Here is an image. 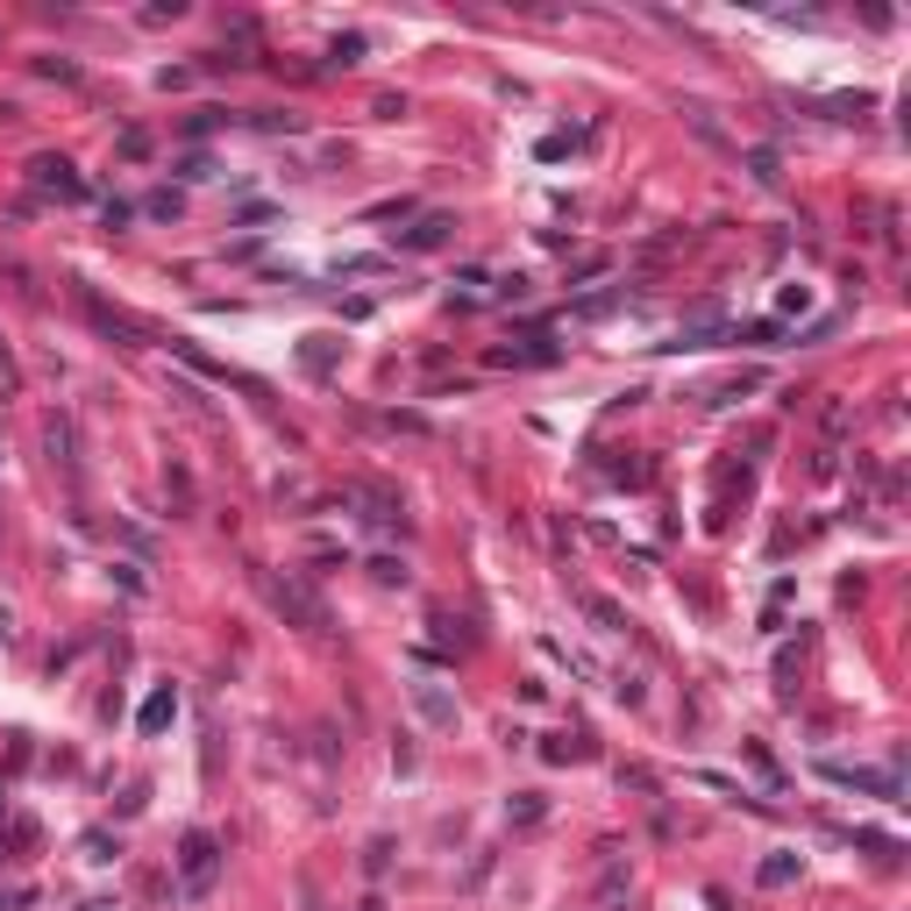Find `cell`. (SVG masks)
I'll return each mask as SVG.
<instances>
[{"mask_svg": "<svg viewBox=\"0 0 911 911\" xmlns=\"http://www.w3.org/2000/svg\"><path fill=\"white\" fill-rule=\"evenodd\" d=\"M683 114H691V129H698V135H705V143H712V150H734V135H726V129H720V121H712V108H705V100H683Z\"/></svg>", "mask_w": 911, "mask_h": 911, "instance_id": "obj_8", "label": "cell"}, {"mask_svg": "<svg viewBox=\"0 0 911 911\" xmlns=\"http://www.w3.org/2000/svg\"><path fill=\"white\" fill-rule=\"evenodd\" d=\"M541 812H549V804H541V791H513V804H506L513 826H541Z\"/></svg>", "mask_w": 911, "mask_h": 911, "instance_id": "obj_11", "label": "cell"}, {"mask_svg": "<svg viewBox=\"0 0 911 911\" xmlns=\"http://www.w3.org/2000/svg\"><path fill=\"white\" fill-rule=\"evenodd\" d=\"M584 613H591V619H599V627H605V634H627V613H619V605H613V599H599V591H584Z\"/></svg>", "mask_w": 911, "mask_h": 911, "instance_id": "obj_10", "label": "cell"}, {"mask_svg": "<svg viewBox=\"0 0 911 911\" xmlns=\"http://www.w3.org/2000/svg\"><path fill=\"white\" fill-rule=\"evenodd\" d=\"M264 599L278 605V613L293 619V627H307V634H328V605L314 599V591L299 584L293 570H285V577H278V570H264Z\"/></svg>", "mask_w": 911, "mask_h": 911, "instance_id": "obj_1", "label": "cell"}, {"mask_svg": "<svg viewBox=\"0 0 911 911\" xmlns=\"http://www.w3.org/2000/svg\"><path fill=\"white\" fill-rule=\"evenodd\" d=\"M29 178H36V193H51V200H86L79 172H72L65 157H36V164H29Z\"/></svg>", "mask_w": 911, "mask_h": 911, "instance_id": "obj_4", "label": "cell"}, {"mask_svg": "<svg viewBox=\"0 0 911 911\" xmlns=\"http://www.w3.org/2000/svg\"><path fill=\"white\" fill-rule=\"evenodd\" d=\"M178 883H186V898H207V890L221 883V847H215V833H186V847H178Z\"/></svg>", "mask_w": 911, "mask_h": 911, "instance_id": "obj_2", "label": "cell"}, {"mask_svg": "<svg viewBox=\"0 0 911 911\" xmlns=\"http://www.w3.org/2000/svg\"><path fill=\"white\" fill-rule=\"evenodd\" d=\"M449 215H420L414 228H406V235H399V250H414V256H428V250H442V242H449Z\"/></svg>", "mask_w": 911, "mask_h": 911, "instance_id": "obj_5", "label": "cell"}, {"mask_svg": "<svg viewBox=\"0 0 911 911\" xmlns=\"http://www.w3.org/2000/svg\"><path fill=\"white\" fill-rule=\"evenodd\" d=\"M826 783H841V791H869V798H883V804H898V769H855V762H826L819 769Z\"/></svg>", "mask_w": 911, "mask_h": 911, "instance_id": "obj_3", "label": "cell"}, {"mask_svg": "<svg viewBox=\"0 0 911 911\" xmlns=\"http://www.w3.org/2000/svg\"><path fill=\"white\" fill-rule=\"evenodd\" d=\"M299 356H307V371H328V356H336V342H328V336H307V349H299Z\"/></svg>", "mask_w": 911, "mask_h": 911, "instance_id": "obj_15", "label": "cell"}, {"mask_svg": "<svg viewBox=\"0 0 911 911\" xmlns=\"http://www.w3.org/2000/svg\"><path fill=\"white\" fill-rule=\"evenodd\" d=\"M777 307H783V314H804V307H812V293H804V285H783Z\"/></svg>", "mask_w": 911, "mask_h": 911, "instance_id": "obj_20", "label": "cell"}, {"mask_svg": "<svg viewBox=\"0 0 911 911\" xmlns=\"http://www.w3.org/2000/svg\"><path fill=\"white\" fill-rule=\"evenodd\" d=\"M371 577H377V584H406V563H399V556H377Z\"/></svg>", "mask_w": 911, "mask_h": 911, "instance_id": "obj_16", "label": "cell"}, {"mask_svg": "<svg viewBox=\"0 0 911 911\" xmlns=\"http://www.w3.org/2000/svg\"><path fill=\"white\" fill-rule=\"evenodd\" d=\"M43 442H51V456L65 463V478H79V456H72V420H65V414L43 420Z\"/></svg>", "mask_w": 911, "mask_h": 911, "instance_id": "obj_7", "label": "cell"}, {"mask_svg": "<svg viewBox=\"0 0 911 911\" xmlns=\"http://www.w3.org/2000/svg\"><path fill=\"white\" fill-rule=\"evenodd\" d=\"M748 164H755V178H762V186H777V178H783V172H777V157H769V150H755Z\"/></svg>", "mask_w": 911, "mask_h": 911, "instance_id": "obj_19", "label": "cell"}, {"mask_svg": "<svg viewBox=\"0 0 911 911\" xmlns=\"http://www.w3.org/2000/svg\"><path fill=\"white\" fill-rule=\"evenodd\" d=\"M36 72H43V79H65V86H79V65H65V57H43Z\"/></svg>", "mask_w": 911, "mask_h": 911, "instance_id": "obj_17", "label": "cell"}, {"mask_svg": "<svg viewBox=\"0 0 911 911\" xmlns=\"http://www.w3.org/2000/svg\"><path fill=\"white\" fill-rule=\"evenodd\" d=\"M619 307V293H599V299H584V307H577V314H584V321H605V314H613Z\"/></svg>", "mask_w": 911, "mask_h": 911, "instance_id": "obj_18", "label": "cell"}, {"mask_svg": "<svg viewBox=\"0 0 911 911\" xmlns=\"http://www.w3.org/2000/svg\"><path fill=\"white\" fill-rule=\"evenodd\" d=\"M172 720H178V691H157V698L143 705V734H164Z\"/></svg>", "mask_w": 911, "mask_h": 911, "instance_id": "obj_9", "label": "cell"}, {"mask_svg": "<svg viewBox=\"0 0 911 911\" xmlns=\"http://www.w3.org/2000/svg\"><path fill=\"white\" fill-rule=\"evenodd\" d=\"M541 755H549V762H584L591 748H584V740H570V734H556V740H549V748H541Z\"/></svg>", "mask_w": 911, "mask_h": 911, "instance_id": "obj_13", "label": "cell"}, {"mask_svg": "<svg viewBox=\"0 0 911 911\" xmlns=\"http://www.w3.org/2000/svg\"><path fill=\"white\" fill-rule=\"evenodd\" d=\"M414 705H420V720H428V726H456V698L442 691V683L420 677V683H414Z\"/></svg>", "mask_w": 911, "mask_h": 911, "instance_id": "obj_6", "label": "cell"}, {"mask_svg": "<svg viewBox=\"0 0 911 911\" xmlns=\"http://www.w3.org/2000/svg\"><path fill=\"white\" fill-rule=\"evenodd\" d=\"M791 876H798V855H769V861H762V883H769V890H783Z\"/></svg>", "mask_w": 911, "mask_h": 911, "instance_id": "obj_12", "label": "cell"}, {"mask_svg": "<svg viewBox=\"0 0 911 911\" xmlns=\"http://www.w3.org/2000/svg\"><path fill=\"white\" fill-rule=\"evenodd\" d=\"M328 57H336V65H356V57H363V36H356V29L336 36V43H328Z\"/></svg>", "mask_w": 911, "mask_h": 911, "instance_id": "obj_14", "label": "cell"}]
</instances>
